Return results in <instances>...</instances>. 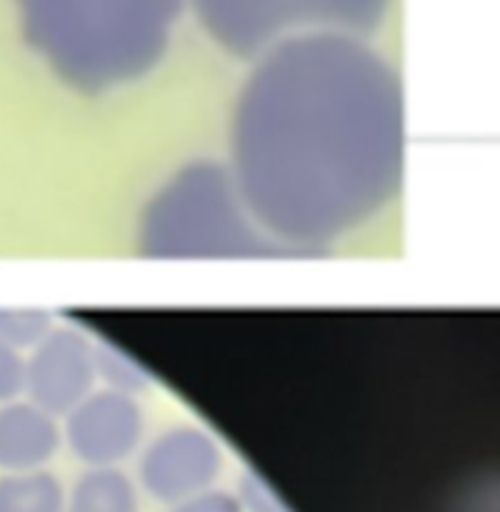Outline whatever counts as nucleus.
Returning <instances> with one entry per match:
<instances>
[{
    "mask_svg": "<svg viewBox=\"0 0 500 512\" xmlns=\"http://www.w3.org/2000/svg\"><path fill=\"white\" fill-rule=\"evenodd\" d=\"M230 175L275 248L323 250L395 198L403 93L363 38L315 33L263 53L240 90Z\"/></svg>",
    "mask_w": 500,
    "mask_h": 512,
    "instance_id": "1",
    "label": "nucleus"
},
{
    "mask_svg": "<svg viewBox=\"0 0 500 512\" xmlns=\"http://www.w3.org/2000/svg\"><path fill=\"white\" fill-rule=\"evenodd\" d=\"M35 55L70 88L108 93L168 53L185 0H15Z\"/></svg>",
    "mask_w": 500,
    "mask_h": 512,
    "instance_id": "2",
    "label": "nucleus"
},
{
    "mask_svg": "<svg viewBox=\"0 0 500 512\" xmlns=\"http://www.w3.org/2000/svg\"><path fill=\"white\" fill-rule=\"evenodd\" d=\"M145 255L208 258L278 250L255 225L228 168L198 163L180 170L148 205L140 230Z\"/></svg>",
    "mask_w": 500,
    "mask_h": 512,
    "instance_id": "3",
    "label": "nucleus"
},
{
    "mask_svg": "<svg viewBox=\"0 0 500 512\" xmlns=\"http://www.w3.org/2000/svg\"><path fill=\"white\" fill-rule=\"evenodd\" d=\"M210 38L238 58H255L290 38L363 35L385 20L390 0H190Z\"/></svg>",
    "mask_w": 500,
    "mask_h": 512,
    "instance_id": "4",
    "label": "nucleus"
},
{
    "mask_svg": "<svg viewBox=\"0 0 500 512\" xmlns=\"http://www.w3.org/2000/svg\"><path fill=\"white\" fill-rule=\"evenodd\" d=\"M98 350L73 328H53L25 358L23 398L53 418H65L93 393Z\"/></svg>",
    "mask_w": 500,
    "mask_h": 512,
    "instance_id": "5",
    "label": "nucleus"
},
{
    "mask_svg": "<svg viewBox=\"0 0 500 512\" xmlns=\"http://www.w3.org/2000/svg\"><path fill=\"white\" fill-rule=\"evenodd\" d=\"M223 470V453L205 430L173 428L158 435L138 463L140 488L153 500L178 505L215 485Z\"/></svg>",
    "mask_w": 500,
    "mask_h": 512,
    "instance_id": "6",
    "label": "nucleus"
},
{
    "mask_svg": "<svg viewBox=\"0 0 500 512\" xmlns=\"http://www.w3.org/2000/svg\"><path fill=\"white\" fill-rule=\"evenodd\" d=\"M143 410L123 390H93L65 415L63 440L88 468H118L143 440Z\"/></svg>",
    "mask_w": 500,
    "mask_h": 512,
    "instance_id": "7",
    "label": "nucleus"
},
{
    "mask_svg": "<svg viewBox=\"0 0 500 512\" xmlns=\"http://www.w3.org/2000/svg\"><path fill=\"white\" fill-rule=\"evenodd\" d=\"M63 430L58 418L45 413L28 398L0 405V473L45 470L55 458Z\"/></svg>",
    "mask_w": 500,
    "mask_h": 512,
    "instance_id": "8",
    "label": "nucleus"
},
{
    "mask_svg": "<svg viewBox=\"0 0 500 512\" xmlns=\"http://www.w3.org/2000/svg\"><path fill=\"white\" fill-rule=\"evenodd\" d=\"M65 512H140V495L123 470L88 468L65 493Z\"/></svg>",
    "mask_w": 500,
    "mask_h": 512,
    "instance_id": "9",
    "label": "nucleus"
},
{
    "mask_svg": "<svg viewBox=\"0 0 500 512\" xmlns=\"http://www.w3.org/2000/svg\"><path fill=\"white\" fill-rule=\"evenodd\" d=\"M0 512H65V488L48 470L0 473Z\"/></svg>",
    "mask_w": 500,
    "mask_h": 512,
    "instance_id": "10",
    "label": "nucleus"
},
{
    "mask_svg": "<svg viewBox=\"0 0 500 512\" xmlns=\"http://www.w3.org/2000/svg\"><path fill=\"white\" fill-rule=\"evenodd\" d=\"M48 310L38 308H0V340L20 353H30L53 330Z\"/></svg>",
    "mask_w": 500,
    "mask_h": 512,
    "instance_id": "11",
    "label": "nucleus"
},
{
    "mask_svg": "<svg viewBox=\"0 0 500 512\" xmlns=\"http://www.w3.org/2000/svg\"><path fill=\"white\" fill-rule=\"evenodd\" d=\"M25 390V355L0 340V405L23 398Z\"/></svg>",
    "mask_w": 500,
    "mask_h": 512,
    "instance_id": "12",
    "label": "nucleus"
},
{
    "mask_svg": "<svg viewBox=\"0 0 500 512\" xmlns=\"http://www.w3.org/2000/svg\"><path fill=\"white\" fill-rule=\"evenodd\" d=\"M170 512H243L238 495L223 493V490H205V493L195 495V498L183 500V503L173 505Z\"/></svg>",
    "mask_w": 500,
    "mask_h": 512,
    "instance_id": "13",
    "label": "nucleus"
},
{
    "mask_svg": "<svg viewBox=\"0 0 500 512\" xmlns=\"http://www.w3.org/2000/svg\"><path fill=\"white\" fill-rule=\"evenodd\" d=\"M240 505H243V512H285L280 508V503L275 498H270L265 493L263 485H253V488H245L240 493Z\"/></svg>",
    "mask_w": 500,
    "mask_h": 512,
    "instance_id": "14",
    "label": "nucleus"
}]
</instances>
